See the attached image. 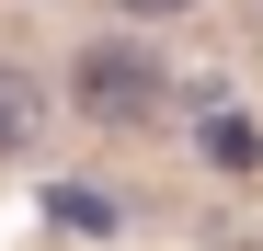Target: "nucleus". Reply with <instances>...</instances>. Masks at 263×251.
<instances>
[{
    "label": "nucleus",
    "mask_w": 263,
    "mask_h": 251,
    "mask_svg": "<svg viewBox=\"0 0 263 251\" xmlns=\"http://www.w3.org/2000/svg\"><path fill=\"white\" fill-rule=\"evenodd\" d=\"M115 12H195V0H115Z\"/></svg>",
    "instance_id": "7ed1b4c3"
},
{
    "label": "nucleus",
    "mask_w": 263,
    "mask_h": 251,
    "mask_svg": "<svg viewBox=\"0 0 263 251\" xmlns=\"http://www.w3.org/2000/svg\"><path fill=\"white\" fill-rule=\"evenodd\" d=\"M34 126H46L34 80H23V69H0V160H23V149H34Z\"/></svg>",
    "instance_id": "f03ea898"
},
{
    "label": "nucleus",
    "mask_w": 263,
    "mask_h": 251,
    "mask_svg": "<svg viewBox=\"0 0 263 251\" xmlns=\"http://www.w3.org/2000/svg\"><path fill=\"white\" fill-rule=\"evenodd\" d=\"M69 103L92 114V126H149V114H160V57H149V46H80Z\"/></svg>",
    "instance_id": "f257e3e1"
}]
</instances>
